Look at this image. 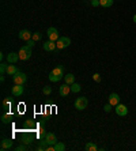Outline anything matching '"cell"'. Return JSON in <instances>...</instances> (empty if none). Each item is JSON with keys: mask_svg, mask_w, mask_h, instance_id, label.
I'll return each instance as SVG.
<instances>
[{"mask_svg": "<svg viewBox=\"0 0 136 151\" xmlns=\"http://www.w3.org/2000/svg\"><path fill=\"white\" fill-rule=\"evenodd\" d=\"M45 143L46 144H49V146H55V144L57 143V137H56V135L55 134H52V132H49V134H46L45 135Z\"/></svg>", "mask_w": 136, "mask_h": 151, "instance_id": "cell-8", "label": "cell"}, {"mask_svg": "<svg viewBox=\"0 0 136 151\" xmlns=\"http://www.w3.org/2000/svg\"><path fill=\"white\" fill-rule=\"evenodd\" d=\"M41 33H33V37H32V40H34L35 42L37 41H40V40H41Z\"/></svg>", "mask_w": 136, "mask_h": 151, "instance_id": "cell-27", "label": "cell"}, {"mask_svg": "<svg viewBox=\"0 0 136 151\" xmlns=\"http://www.w3.org/2000/svg\"><path fill=\"white\" fill-rule=\"evenodd\" d=\"M56 45L57 49H65V48H68L71 45V40L68 37H60L56 41Z\"/></svg>", "mask_w": 136, "mask_h": 151, "instance_id": "cell-5", "label": "cell"}, {"mask_svg": "<svg viewBox=\"0 0 136 151\" xmlns=\"http://www.w3.org/2000/svg\"><path fill=\"white\" fill-rule=\"evenodd\" d=\"M33 125H34V124H33L32 121H29V120H27V121H26V123H24V127H30V128H32Z\"/></svg>", "mask_w": 136, "mask_h": 151, "instance_id": "cell-34", "label": "cell"}, {"mask_svg": "<svg viewBox=\"0 0 136 151\" xmlns=\"http://www.w3.org/2000/svg\"><path fill=\"white\" fill-rule=\"evenodd\" d=\"M42 46H44V50H46V52H53V50L57 48L56 42L50 41V40H49V41H46V42H44V45H42Z\"/></svg>", "mask_w": 136, "mask_h": 151, "instance_id": "cell-9", "label": "cell"}, {"mask_svg": "<svg viewBox=\"0 0 136 151\" xmlns=\"http://www.w3.org/2000/svg\"><path fill=\"white\" fill-rule=\"evenodd\" d=\"M19 60H23V61H26V60H29L30 57H32V48L27 45L22 46L21 49H19Z\"/></svg>", "mask_w": 136, "mask_h": 151, "instance_id": "cell-2", "label": "cell"}, {"mask_svg": "<svg viewBox=\"0 0 136 151\" xmlns=\"http://www.w3.org/2000/svg\"><path fill=\"white\" fill-rule=\"evenodd\" d=\"M99 3H101L102 7H112L113 3H114V0H99Z\"/></svg>", "mask_w": 136, "mask_h": 151, "instance_id": "cell-20", "label": "cell"}, {"mask_svg": "<svg viewBox=\"0 0 136 151\" xmlns=\"http://www.w3.org/2000/svg\"><path fill=\"white\" fill-rule=\"evenodd\" d=\"M26 44H27V46L33 48V46L35 45V41H34V40H29V41H26Z\"/></svg>", "mask_w": 136, "mask_h": 151, "instance_id": "cell-32", "label": "cell"}, {"mask_svg": "<svg viewBox=\"0 0 136 151\" xmlns=\"http://www.w3.org/2000/svg\"><path fill=\"white\" fill-rule=\"evenodd\" d=\"M12 81H14L15 84H22L23 86L26 83V81H27V75L24 74V72H22V71H18L17 74L12 76Z\"/></svg>", "mask_w": 136, "mask_h": 151, "instance_id": "cell-3", "label": "cell"}, {"mask_svg": "<svg viewBox=\"0 0 136 151\" xmlns=\"http://www.w3.org/2000/svg\"><path fill=\"white\" fill-rule=\"evenodd\" d=\"M18 67L17 65H14V64H11V65H7V72H6V74L8 75V76H14L15 74H17L18 72Z\"/></svg>", "mask_w": 136, "mask_h": 151, "instance_id": "cell-16", "label": "cell"}, {"mask_svg": "<svg viewBox=\"0 0 136 151\" xmlns=\"http://www.w3.org/2000/svg\"><path fill=\"white\" fill-rule=\"evenodd\" d=\"M114 112L117 116L120 117H125L128 114V108L125 105H122V104H119L117 106H114Z\"/></svg>", "mask_w": 136, "mask_h": 151, "instance_id": "cell-7", "label": "cell"}, {"mask_svg": "<svg viewBox=\"0 0 136 151\" xmlns=\"http://www.w3.org/2000/svg\"><path fill=\"white\" fill-rule=\"evenodd\" d=\"M7 65H8V64H4V63L0 64V74H1V75H4L6 72H7Z\"/></svg>", "mask_w": 136, "mask_h": 151, "instance_id": "cell-25", "label": "cell"}, {"mask_svg": "<svg viewBox=\"0 0 136 151\" xmlns=\"http://www.w3.org/2000/svg\"><path fill=\"white\" fill-rule=\"evenodd\" d=\"M109 104L113 106H117L120 104V95L116 94V93H113V94L109 95Z\"/></svg>", "mask_w": 136, "mask_h": 151, "instance_id": "cell-13", "label": "cell"}, {"mask_svg": "<svg viewBox=\"0 0 136 151\" xmlns=\"http://www.w3.org/2000/svg\"><path fill=\"white\" fill-rule=\"evenodd\" d=\"M112 108H113V105H110V104L108 102V104L104 106V110H105L106 113H109V112H112Z\"/></svg>", "mask_w": 136, "mask_h": 151, "instance_id": "cell-29", "label": "cell"}, {"mask_svg": "<svg viewBox=\"0 0 136 151\" xmlns=\"http://www.w3.org/2000/svg\"><path fill=\"white\" fill-rule=\"evenodd\" d=\"M73 105H75V109L83 110L87 108L89 101H87V98H84V97H79V98L75 99V104H73Z\"/></svg>", "mask_w": 136, "mask_h": 151, "instance_id": "cell-4", "label": "cell"}, {"mask_svg": "<svg viewBox=\"0 0 136 151\" xmlns=\"http://www.w3.org/2000/svg\"><path fill=\"white\" fill-rule=\"evenodd\" d=\"M26 150H27V144H24V143L19 144L18 147H15V151H26Z\"/></svg>", "mask_w": 136, "mask_h": 151, "instance_id": "cell-24", "label": "cell"}, {"mask_svg": "<svg viewBox=\"0 0 136 151\" xmlns=\"http://www.w3.org/2000/svg\"><path fill=\"white\" fill-rule=\"evenodd\" d=\"M19 60V55L18 53H8L7 55V61H8V64H15Z\"/></svg>", "mask_w": 136, "mask_h": 151, "instance_id": "cell-15", "label": "cell"}, {"mask_svg": "<svg viewBox=\"0 0 136 151\" xmlns=\"http://www.w3.org/2000/svg\"><path fill=\"white\" fill-rule=\"evenodd\" d=\"M1 106H3V110L8 112V110H10V108H11V101H10L8 98H6V99L3 101V105H1Z\"/></svg>", "mask_w": 136, "mask_h": 151, "instance_id": "cell-22", "label": "cell"}, {"mask_svg": "<svg viewBox=\"0 0 136 151\" xmlns=\"http://www.w3.org/2000/svg\"><path fill=\"white\" fill-rule=\"evenodd\" d=\"M46 34H48V37H49V40H50V41H55V42H56L57 40L60 38L59 30H57L56 27H49L48 32H46Z\"/></svg>", "mask_w": 136, "mask_h": 151, "instance_id": "cell-6", "label": "cell"}, {"mask_svg": "<svg viewBox=\"0 0 136 151\" xmlns=\"http://www.w3.org/2000/svg\"><path fill=\"white\" fill-rule=\"evenodd\" d=\"M80 90H82V86H80L79 83H72V84H71V91L79 93Z\"/></svg>", "mask_w": 136, "mask_h": 151, "instance_id": "cell-23", "label": "cell"}, {"mask_svg": "<svg viewBox=\"0 0 136 151\" xmlns=\"http://www.w3.org/2000/svg\"><path fill=\"white\" fill-rule=\"evenodd\" d=\"M91 6L97 7V6H101V3H99V0H91Z\"/></svg>", "mask_w": 136, "mask_h": 151, "instance_id": "cell-33", "label": "cell"}, {"mask_svg": "<svg viewBox=\"0 0 136 151\" xmlns=\"http://www.w3.org/2000/svg\"><path fill=\"white\" fill-rule=\"evenodd\" d=\"M32 142H33L32 136H24L23 139H22V143H24V144H32Z\"/></svg>", "mask_w": 136, "mask_h": 151, "instance_id": "cell-26", "label": "cell"}, {"mask_svg": "<svg viewBox=\"0 0 136 151\" xmlns=\"http://www.w3.org/2000/svg\"><path fill=\"white\" fill-rule=\"evenodd\" d=\"M53 147H55V151H64L65 150V144L61 143V142H57Z\"/></svg>", "mask_w": 136, "mask_h": 151, "instance_id": "cell-21", "label": "cell"}, {"mask_svg": "<svg viewBox=\"0 0 136 151\" xmlns=\"http://www.w3.org/2000/svg\"><path fill=\"white\" fill-rule=\"evenodd\" d=\"M133 22H135V23H136V14L133 15Z\"/></svg>", "mask_w": 136, "mask_h": 151, "instance_id": "cell-35", "label": "cell"}, {"mask_svg": "<svg viewBox=\"0 0 136 151\" xmlns=\"http://www.w3.org/2000/svg\"><path fill=\"white\" fill-rule=\"evenodd\" d=\"M63 74H64V67L63 65H57L52 70V72L49 74V79L52 82H60L63 79Z\"/></svg>", "mask_w": 136, "mask_h": 151, "instance_id": "cell-1", "label": "cell"}, {"mask_svg": "<svg viewBox=\"0 0 136 151\" xmlns=\"http://www.w3.org/2000/svg\"><path fill=\"white\" fill-rule=\"evenodd\" d=\"M12 120V114L11 113H4L3 116H1V123L3 124H8Z\"/></svg>", "mask_w": 136, "mask_h": 151, "instance_id": "cell-19", "label": "cell"}, {"mask_svg": "<svg viewBox=\"0 0 136 151\" xmlns=\"http://www.w3.org/2000/svg\"><path fill=\"white\" fill-rule=\"evenodd\" d=\"M64 82H65L67 84H72L75 83V76H73V74H67L65 76H64Z\"/></svg>", "mask_w": 136, "mask_h": 151, "instance_id": "cell-17", "label": "cell"}, {"mask_svg": "<svg viewBox=\"0 0 136 151\" xmlns=\"http://www.w3.org/2000/svg\"><path fill=\"white\" fill-rule=\"evenodd\" d=\"M11 93H12L14 97H21V95L23 94V87H22V84H15L14 87H12V90H11Z\"/></svg>", "mask_w": 136, "mask_h": 151, "instance_id": "cell-12", "label": "cell"}, {"mask_svg": "<svg viewBox=\"0 0 136 151\" xmlns=\"http://www.w3.org/2000/svg\"><path fill=\"white\" fill-rule=\"evenodd\" d=\"M42 93L45 95H49L50 93H52V87H49V86H45V87L42 88Z\"/></svg>", "mask_w": 136, "mask_h": 151, "instance_id": "cell-28", "label": "cell"}, {"mask_svg": "<svg viewBox=\"0 0 136 151\" xmlns=\"http://www.w3.org/2000/svg\"><path fill=\"white\" fill-rule=\"evenodd\" d=\"M37 150H40V151H42V150H48V147H46V143H45V140H44L41 144H40V146H38V148H37Z\"/></svg>", "mask_w": 136, "mask_h": 151, "instance_id": "cell-30", "label": "cell"}, {"mask_svg": "<svg viewBox=\"0 0 136 151\" xmlns=\"http://www.w3.org/2000/svg\"><path fill=\"white\" fill-rule=\"evenodd\" d=\"M59 93H60V95H61V97H67V95L71 93V86H70V84H67V83H64L63 86H60Z\"/></svg>", "mask_w": 136, "mask_h": 151, "instance_id": "cell-10", "label": "cell"}, {"mask_svg": "<svg viewBox=\"0 0 136 151\" xmlns=\"http://www.w3.org/2000/svg\"><path fill=\"white\" fill-rule=\"evenodd\" d=\"M12 139H3V140L0 142V148L1 150H8V148L12 147Z\"/></svg>", "mask_w": 136, "mask_h": 151, "instance_id": "cell-11", "label": "cell"}, {"mask_svg": "<svg viewBox=\"0 0 136 151\" xmlns=\"http://www.w3.org/2000/svg\"><path fill=\"white\" fill-rule=\"evenodd\" d=\"M32 37H33V33H30L29 30H21V32H19V38L23 40V41L32 40Z\"/></svg>", "mask_w": 136, "mask_h": 151, "instance_id": "cell-14", "label": "cell"}, {"mask_svg": "<svg viewBox=\"0 0 136 151\" xmlns=\"http://www.w3.org/2000/svg\"><path fill=\"white\" fill-rule=\"evenodd\" d=\"M93 79H94L97 83H99V82H101V75H99V74H94V75H93Z\"/></svg>", "mask_w": 136, "mask_h": 151, "instance_id": "cell-31", "label": "cell"}, {"mask_svg": "<svg viewBox=\"0 0 136 151\" xmlns=\"http://www.w3.org/2000/svg\"><path fill=\"white\" fill-rule=\"evenodd\" d=\"M84 150L86 151H97L98 147H97V144H94L93 142H89V143H86V146H84Z\"/></svg>", "mask_w": 136, "mask_h": 151, "instance_id": "cell-18", "label": "cell"}]
</instances>
